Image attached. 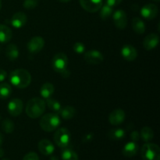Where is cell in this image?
<instances>
[{"label":"cell","instance_id":"cell-1","mask_svg":"<svg viewBox=\"0 0 160 160\" xmlns=\"http://www.w3.org/2000/svg\"><path fill=\"white\" fill-rule=\"evenodd\" d=\"M9 81L12 85L17 88H26L31 82V73L25 69H17L10 73Z\"/></svg>","mask_w":160,"mask_h":160},{"label":"cell","instance_id":"cell-2","mask_svg":"<svg viewBox=\"0 0 160 160\" xmlns=\"http://www.w3.org/2000/svg\"><path fill=\"white\" fill-rule=\"evenodd\" d=\"M45 102L39 98H33L28 102L26 106V113L30 118L36 119L40 117L45 110Z\"/></svg>","mask_w":160,"mask_h":160},{"label":"cell","instance_id":"cell-3","mask_svg":"<svg viewBox=\"0 0 160 160\" xmlns=\"http://www.w3.org/2000/svg\"><path fill=\"white\" fill-rule=\"evenodd\" d=\"M68 58L63 52L56 53L52 59V66L53 70L59 73L62 78H67L70 75V72L67 70Z\"/></svg>","mask_w":160,"mask_h":160},{"label":"cell","instance_id":"cell-4","mask_svg":"<svg viewBox=\"0 0 160 160\" xmlns=\"http://www.w3.org/2000/svg\"><path fill=\"white\" fill-rule=\"evenodd\" d=\"M60 118L57 113H47L40 120V127L45 132H52L60 124Z\"/></svg>","mask_w":160,"mask_h":160},{"label":"cell","instance_id":"cell-5","mask_svg":"<svg viewBox=\"0 0 160 160\" xmlns=\"http://www.w3.org/2000/svg\"><path fill=\"white\" fill-rule=\"evenodd\" d=\"M143 160H160V148L156 144L146 143L141 152Z\"/></svg>","mask_w":160,"mask_h":160},{"label":"cell","instance_id":"cell-6","mask_svg":"<svg viewBox=\"0 0 160 160\" xmlns=\"http://www.w3.org/2000/svg\"><path fill=\"white\" fill-rule=\"evenodd\" d=\"M54 142L59 148H63L69 146L70 140H71V135L68 129L65 128H59L56 131L54 134Z\"/></svg>","mask_w":160,"mask_h":160},{"label":"cell","instance_id":"cell-7","mask_svg":"<svg viewBox=\"0 0 160 160\" xmlns=\"http://www.w3.org/2000/svg\"><path fill=\"white\" fill-rule=\"evenodd\" d=\"M141 15L144 19L148 20H152L157 17L159 13V9L156 5L152 3L146 4L141 9Z\"/></svg>","mask_w":160,"mask_h":160},{"label":"cell","instance_id":"cell-8","mask_svg":"<svg viewBox=\"0 0 160 160\" xmlns=\"http://www.w3.org/2000/svg\"><path fill=\"white\" fill-rule=\"evenodd\" d=\"M44 46H45L44 39L42 37H39V36H35V37H33L28 42L27 48H28V50L30 52L33 53V54H36V53L42 51Z\"/></svg>","mask_w":160,"mask_h":160},{"label":"cell","instance_id":"cell-9","mask_svg":"<svg viewBox=\"0 0 160 160\" xmlns=\"http://www.w3.org/2000/svg\"><path fill=\"white\" fill-rule=\"evenodd\" d=\"M23 103L20 98H12L8 103V112L12 117H18L23 111Z\"/></svg>","mask_w":160,"mask_h":160},{"label":"cell","instance_id":"cell-10","mask_svg":"<svg viewBox=\"0 0 160 160\" xmlns=\"http://www.w3.org/2000/svg\"><path fill=\"white\" fill-rule=\"evenodd\" d=\"M84 10L89 12H96L103 5V0H79Z\"/></svg>","mask_w":160,"mask_h":160},{"label":"cell","instance_id":"cell-11","mask_svg":"<svg viewBox=\"0 0 160 160\" xmlns=\"http://www.w3.org/2000/svg\"><path fill=\"white\" fill-rule=\"evenodd\" d=\"M84 60L89 64L97 65L101 63L104 59L103 55L97 50H90L84 53Z\"/></svg>","mask_w":160,"mask_h":160},{"label":"cell","instance_id":"cell-12","mask_svg":"<svg viewBox=\"0 0 160 160\" xmlns=\"http://www.w3.org/2000/svg\"><path fill=\"white\" fill-rule=\"evenodd\" d=\"M113 22L115 26L118 29L123 30L128 25V17L126 12L122 9H118L116 11L112 16Z\"/></svg>","mask_w":160,"mask_h":160},{"label":"cell","instance_id":"cell-13","mask_svg":"<svg viewBox=\"0 0 160 160\" xmlns=\"http://www.w3.org/2000/svg\"><path fill=\"white\" fill-rule=\"evenodd\" d=\"M125 117H126V114L123 109H115L109 114V122L112 125L117 126V125L121 124L124 121Z\"/></svg>","mask_w":160,"mask_h":160},{"label":"cell","instance_id":"cell-14","mask_svg":"<svg viewBox=\"0 0 160 160\" xmlns=\"http://www.w3.org/2000/svg\"><path fill=\"white\" fill-rule=\"evenodd\" d=\"M28 21V17L23 12H17L13 14L10 20L12 26L15 28H21L24 26Z\"/></svg>","mask_w":160,"mask_h":160},{"label":"cell","instance_id":"cell-15","mask_svg":"<svg viewBox=\"0 0 160 160\" xmlns=\"http://www.w3.org/2000/svg\"><path fill=\"white\" fill-rule=\"evenodd\" d=\"M159 42V37L157 34L152 33L145 38L143 41L144 48L146 50H152L156 48Z\"/></svg>","mask_w":160,"mask_h":160},{"label":"cell","instance_id":"cell-16","mask_svg":"<svg viewBox=\"0 0 160 160\" xmlns=\"http://www.w3.org/2000/svg\"><path fill=\"white\" fill-rule=\"evenodd\" d=\"M121 55L127 61L132 62L137 58L138 51L131 45H125L121 48Z\"/></svg>","mask_w":160,"mask_h":160},{"label":"cell","instance_id":"cell-17","mask_svg":"<svg viewBox=\"0 0 160 160\" xmlns=\"http://www.w3.org/2000/svg\"><path fill=\"white\" fill-rule=\"evenodd\" d=\"M38 150L44 156H49L53 153L55 147L50 141L47 140V139H43L39 142Z\"/></svg>","mask_w":160,"mask_h":160},{"label":"cell","instance_id":"cell-18","mask_svg":"<svg viewBox=\"0 0 160 160\" xmlns=\"http://www.w3.org/2000/svg\"><path fill=\"white\" fill-rule=\"evenodd\" d=\"M138 151V145L135 142H131L127 143L122 150V153L126 157H133Z\"/></svg>","mask_w":160,"mask_h":160},{"label":"cell","instance_id":"cell-19","mask_svg":"<svg viewBox=\"0 0 160 160\" xmlns=\"http://www.w3.org/2000/svg\"><path fill=\"white\" fill-rule=\"evenodd\" d=\"M12 32L6 25L0 24V43H7L12 39Z\"/></svg>","mask_w":160,"mask_h":160},{"label":"cell","instance_id":"cell-20","mask_svg":"<svg viewBox=\"0 0 160 160\" xmlns=\"http://www.w3.org/2000/svg\"><path fill=\"white\" fill-rule=\"evenodd\" d=\"M54 92L55 88L52 84H51V83H45V84L41 87L40 95L44 99L46 100L52 96Z\"/></svg>","mask_w":160,"mask_h":160},{"label":"cell","instance_id":"cell-21","mask_svg":"<svg viewBox=\"0 0 160 160\" xmlns=\"http://www.w3.org/2000/svg\"><path fill=\"white\" fill-rule=\"evenodd\" d=\"M6 56L10 61L17 59L19 56V49L17 45L14 44H9L6 48Z\"/></svg>","mask_w":160,"mask_h":160},{"label":"cell","instance_id":"cell-22","mask_svg":"<svg viewBox=\"0 0 160 160\" xmlns=\"http://www.w3.org/2000/svg\"><path fill=\"white\" fill-rule=\"evenodd\" d=\"M132 28L138 34H142L145 31V24L142 19L139 17H134L132 20Z\"/></svg>","mask_w":160,"mask_h":160},{"label":"cell","instance_id":"cell-23","mask_svg":"<svg viewBox=\"0 0 160 160\" xmlns=\"http://www.w3.org/2000/svg\"><path fill=\"white\" fill-rule=\"evenodd\" d=\"M59 114H60L61 117L64 120H70L74 117L76 114V109L73 106H67L65 107H62Z\"/></svg>","mask_w":160,"mask_h":160},{"label":"cell","instance_id":"cell-24","mask_svg":"<svg viewBox=\"0 0 160 160\" xmlns=\"http://www.w3.org/2000/svg\"><path fill=\"white\" fill-rule=\"evenodd\" d=\"M126 135V132L121 128H114L112 129L108 134L109 138L112 141H120L124 138Z\"/></svg>","mask_w":160,"mask_h":160},{"label":"cell","instance_id":"cell-25","mask_svg":"<svg viewBox=\"0 0 160 160\" xmlns=\"http://www.w3.org/2000/svg\"><path fill=\"white\" fill-rule=\"evenodd\" d=\"M62 160H78V156L70 147L63 148L61 153Z\"/></svg>","mask_w":160,"mask_h":160},{"label":"cell","instance_id":"cell-26","mask_svg":"<svg viewBox=\"0 0 160 160\" xmlns=\"http://www.w3.org/2000/svg\"><path fill=\"white\" fill-rule=\"evenodd\" d=\"M140 137L142 138L144 142H149L154 138V131H152V128H148V127H145L141 131Z\"/></svg>","mask_w":160,"mask_h":160},{"label":"cell","instance_id":"cell-27","mask_svg":"<svg viewBox=\"0 0 160 160\" xmlns=\"http://www.w3.org/2000/svg\"><path fill=\"white\" fill-rule=\"evenodd\" d=\"M101 11H100V17L101 19L103 20H106L112 16V12H113V7L109 6L106 3L102 6L100 8Z\"/></svg>","mask_w":160,"mask_h":160},{"label":"cell","instance_id":"cell-28","mask_svg":"<svg viewBox=\"0 0 160 160\" xmlns=\"http://www.w3.org/2000/svg\"><path fill=\"white\" fill-rule=\"evenodd\" d=\"M12 94V88L7 83L0 84V99H6Z\"/></svg>","mask_w":160,"mask_h":160},{"label":"cell","instance_id":"cell-29","mask_svg":"<svg viewBox=\"0 0 160 160\" xmlns=\"http://www.w3.org/2000/svg\"><path fill=\"white\" fill-rule=\"evenodd\" d=\"M46 104L48 106V107L51 109L52 111L55 112V113H59V111L62 109V106H61V103L59 102L57 100L54 99L51 97V98L46 99Z\"/></svg>","mask_w":160,"mask_h":160},{"label":"cell","instance_id":"cell-30","mask_svg":"<svg viewBox=\"0 0 160 160\" xmlns=\"http://www.w3.org/2000/svg\"><path fill=\"white\" fill-rule=\"evenodd\" d=\"M1 127L2 131L6 134H11L14 131V128H15L13 122L9 119H6L3 120Z\"/></svg>","mask_w":160,"mask_h":160},{"label":"cell","instance_id":"cell-31","mask_svg":"<svg viewBox=\"0 0 160 160\" xmlns=\"http://www.w3.org/2000/svg\"><path fill=\"white\" fill-rule=\"evenodd\" d=\"M38 2V0H24L23 5L25 9H33L37 7Z\"/></svg>","mask_w":160,"mask_h":160},{"label":"cell","instance_id":"cell-32","mask_svg":"<svg viewBox=\"0 0 160 160\" xmlns=\"http://www.w3.org/2000/svg\"><path fill=\"white\" fill-rule=\"evenodd\" d=\"M73 49L78 54H83L85 52V45L81 42H75L73 45Z\"/></svg>","mask_w":160,"mask_h":160},{"label":"cell","instance_id":"cell-33","mask_svg":"<svg viewBox=\"0 0 160 160\" xmlns=\"http://www.w3.org/2000/svg\"><path fill=\"white\" fill-rule=\"evenodd\" d=\"M23 160H39V157L37 153L31 152H29L27 155H25Z\"/></svg>","mask_w":160,"mask_h":160},{"label":"cell","instance_id":"cell-34","mask_svg":"<svg viewBox=\"0 0 160 160\" xmlns=\"http://www.w3.org/2000/svg\"><path fill=\"white\" fill-rule=\"evenodd\" d=\"M123 0H106V3L109 6H112V7H115V6H118L122 2Z\"/></svg>","mask_w":160,"mask_h":160},{"label":"cell","instance_id":"cell-35","mask_svg":"<svg viewBox=\"0 0 160 160\" xmlns=\"http://www.w3.org/2000/svg\"><path fill=\"white\" fill-rule=\"evenodd\" d=\"M131 138L132 139L133 142H138L139 140V138H140V134L137 131H133L131 134Z\"/></svg>","mask_w":160,"mask_h":160},{"label":"cell","instance_id":"cell-36","mask_svg":"<svg viewBox=\"0 0 160 160\" xmlns=\"http://www.w3.org/2000/svg\"><path fill=\"white\" fill-rule=\"evenodd\" d=\"M6 78H7V73L6 70L0 69V82H2L4 80H6Z\"/></svg>","mask_w":160,"mask_h":160},{"label":"cell","instance_id":"cell-37","mask_svg":"<svg viewBox=\"0 0 160 160\" xmlns=\"http://www.w3.org/2000/svg\"><path fill=\"white\" fill-rule=\"evenodd\" d=\"M3 156H4V151H3V150L2 149L1 147H0V158L2 157Z\"/></svg>","mask_w":160,"mask_h":160},{"label":"cell","instance_id":"cell-38","mask_svg":"<svg viewBox=\"0 0 160 160\" xmlns=\"http://www.w3.org/2000/svg\"><path fill=\"white\" fill-rule=\"evenodd\" d=\"M2 141H3V137L1 134H0V147H1L2 144Z\"/></svg>","mask_w":160,"mask_h":160},{"label":"cell","instance_id":"cell-39","mask_svg":"<svg viewBox=\"0 0 160 160\" xmlns=\"http://www.w3.org/2000/svg\"><path fill=\"white\" fill-rule=\"evenodd\" d=\"M58 1L61 2H68L71 1V0H58Z\"/></svg>","mask_w":160,"mask_h":160},{"label":"cell","instance_id":"cell-40","mask_svg":"<svg viewBox=\"0 0 160 160\" xmlns=\"http://www.w3.org/2000/svg\"><path fill=\"white\" fill-rule=\"evenodd\" d=\"M51 160H58L57 157H56V156H52V157L51 158Z\"/></svg>","mask_w":160,"mask_h":160},{"label":"cell","instance_id":"cell-41","mask_svg":"<svg viewBox=\"0 0 160 160\" xmlns=\"http://www.w3.org/2000/svg\"><path fill=\"white\" fill-rule=\"evenodd\" d=\"M2 9V0H0V10Z\"/></svg>","mask_w":160,"mask_h":160},{"label":"cell","instance_id":"cell-42","mask_svg":"<svg viewBox=\"0 0 160 160\" xmlns=\"http://www.w3.org/2000/svg\"><path fill=\"white\" fill-rule=\"evenodd\" d=\"M153 1H155V2H159L160 1V0H153Z\"/></svg>","mask_w":160,"mask_h":160},{"label":"cell","instance_id":"cell-43","mask_svg":"<svg viewBox=\"0 0 160 160\" xmlns=\"http://www.w3.org/2000/svg\"><path fill=\"white\" fill-rule=\"evenodd\" d=\"M2 160H9V159H2Z\"/></svg>","mask_w":160,"mask_h":160},{"label":"cell","instance_id":"cell-44","mask_svg":"<svg viewBox=\"0 0 160 160\" xmlns=\"http://www.w3.org/2000/svg\"><path fill=\"white\" fill-rule=\"evenodd\" d=\"M0 120H1V116H0Z\"/></svg>","mask_w":160,"mask_h":160}]
</instances>
